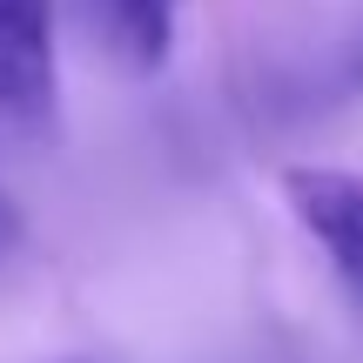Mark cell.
Here are the masks:
<instances>
[{
    "label": "cell",
    "instance_id": "277c9868",
    "mask_svg": "<svg viewBox=\"0 0 363 363\" xmlns=\"http://www.w3.org/2000/svg\"><path fill=\"white\" fill-rule=\"evenodd\" d=\"M21 242H27V216H21V202L0 189V262L21 256Z\"/></svg>",
    "mask_w": 363,
    "mask_h": 363
},
{
    "label": "cell",
    "instance_id": "3957f363",
    "mask_svg": "<svg viewBox=\"0 0 363 363\" xmlns=\"http://www.w3.org/2000/svg\"><path fill=\"white\" fill-rule=\"evenodd\" d=\"M175 7L182 0H94V21L135 74H155L175 54Z\"/></svg>",
    "mask_w": 363,
    "mask_h": 363
},
{
    "label": "cell",
    "instance_id": "6da1fadb",
    "mask_svg": "<svg viewBox=\"0 0 363 363\" xmlns=\"http://www.w3.org/2000/svg\"><path fill=\"white\" fill-rule=\"evenodd\" d=\"M61 128V0H0V142Z\"/></svg>",
    "mask_w": 363,
    "mask_h": 363
},
{
    "label": "cell",
    "instance_id": "7a4b0ae2",
    "mask_svg": "<svg viewBox=\"0 0 363 363\" xmlns=\"http://www.w3.org/2000/svg\"><path fill=\"white\" fill-rule=\"evenodd\" d=\"M283 195L296 208L303 235L323 249L337 289L350 296V310L363 323V175L323 169V162H296V169H283Z\"/></svg>",
    "mask_w": 363,
    "mask_h": 363
},
{
    "label": "cell",
    "instance_id": "5b68a950",
    "mask_svg": "<svg viewBox=\"0 0 363 363\" xmlns=\"http://www.w3.org/2000/svg\"><path fill=\"white\" fill-rule=\"evenodd\" d=\"M357 81H363V54H357Z\"/></svg>",
    "mask_w": 363,
    "mask_h": 363
}]
</instances>
